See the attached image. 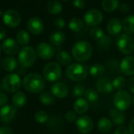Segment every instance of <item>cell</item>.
Returning <instances> with one entry per match:
<instances>
[{
	"instance_id": "1",
	"label": "cell",
	"mask_w": 134,
	"mask_h": 134,
	"mask_svg": "<svg viewBox=\"0 0 134 134\" xmlns=\"http://www.w3.org/2000/svg\"><path fill=\"white\" fill-rule=\"evenodd\" d=\"M45 79L38 73H29L22 80L23 87L29 93H38L45 88Z\"/></svg>"
},
{
	"instance_id": "2",
	"label": "cell",
	"mask_w": 134,
	"mask_h": 134,
	"mask_svg": "<svg viewBox=\"0 0 134 134\" xmlns=\"http://www.w3.org/2000/svg\"><path fill=\"white\" fill-rule=\"evenodd\" d=\"M71 53L74 59L80 63L87 61L93 54L92 45L85 40H80L75 43L72 47Z\"/></svg>"
},
{
	"instance_id": "3",
	"label": "cell",
	"mask_w": 134,
	"mask_h": 134,
	"mask_svg": "<svg viewBox=\"0 0 134 134\" xmlns=\"http://www.w3.org/2000/svg\"><path fill=\"white\" fill-rule=\"evenodd\" d=\"M65 74L69 79L75 82H80L87 77L88 68L87 66L79 63L71 64L66 68Z\"/></svg>"
},
{
	"instance_id": "4",
	"label": "cell",
	"mask_w": 134,
	"mask_h": 134,
	"mask_svg": "<svg viewBox=\"0 0 134 134\" xmlns=\"http://www.w3.org/2000/svg\"><path fill=\"white\" fill-rule=\"evenodd\" d=\"M36 50L31 46H23L18 53V62L24 68L31 67L36 60Z\"/></svg>"
},
{
	"instance_id": "5",
	"label": "cell",
	"mask_w": 134,
	"mask_h": 134,
	"mask_svg": "<svg viewBox=\"0 0 134 134\" xmlns=\"http://www.w3.org/2000/svg\"><path fill=\"white\" fill-rule=\"evenodd\" d=\"M42 75L43 78L48 82H56L61 77V67L57 62H49L44 66Z\"/></svg>"
},
{
	"instance_id": "6",
	"label": "cell",
	"mask_w": 134,
	"mask_h": 134,
	"mask_svg": "<svg viewBox=\"0 0 134 134\" xmlns=\"http://www.w3.org/2000/svg\"><path fill=\"white\" fill-rule=\"evenodd\" d=\"M21 79L17 74L11 73L5 75L2 79V88L8 93H16L21 87Z\"/></svg>"
},
{
	"instance_id": "7",
	"label": "cell",
	"mask_w": 134,
	"mask_h": 134,
	"mask_svg": "<svg viewBox=\"0 0 134 134\" xmlns=\"http://www.w3.org/2000/svg\"><path fill=\"white\" fill-rule=\"evenodd\" d=\"M116 47L122 54H131L134 51V40L130 35L122 34L116 39Z\"/></svg>"
},
{
	"instance_id": "8",
	"label": "cell",
	"mask_w": 134,
	"mask_h": 134,
	"mask_svg": "<svg viewBox=\"0 0 134 134\" xmlns=\"http://www.w3.org/2000/svg\"><path fill=\"white\" fill-rule=\"evenodd\" d=\"M113 103L115 108L121 111L127 110L132 103V98L130 94L126 90L118 91L113 98Z\"/></svg>"
},
{
	"instance_id": "9",
	"label": "cell",
	"mask_w": 134,
	"mask_h": 134,
	"mask_svg": "<svg viewBox=\"0 0 134 134\" xmlns=\"http://www.w3.org/2000/svg\"><path fill=\"white\" fill-rule=\"evenodd\" d=\"M103 13L97 9H92L88 10L83 16V21L89 27L97 26L103 21Z\"/></svg>"
},
{
	"instance_id": "10",
	"label": "cell",
	"mask_w": 134,
	"mask_h": 134,
	"mask_svg": "<svg viewBox=\"0 0 134 134\" xmlns=\"http://www.w3.org/2000/svg\"><path fill=\"white\" fill-rule=\"evenodd\" d=\"M4 24L9 27H16L19 26L21 21L20 13L14 9H8L2 15Z\"/></svg>"
},
{
	"instance_id": "11",
	"label": "cell",
	"mask_w": 134,
	"mask_h": 134,
	"mask_svg": "<svg viewBox=\"0 0 134 134\" xmlns=\"http://www.w3.org/2000/svg\"><path fill=\"white\" fill-rule=\"evenodd\" d=\"M75 125L78 130L82 134L90 133L93 128V119L88 115H82L75 121Z\"/></svg>"
},
{
	"instance_id": "12",
	"label": "cell",
	"mask_w": 134,
	"mask_h": 134,
	"mask_svg": "<svg viewBox=\"0 0 134 134\" xmlns=\"http://www.w3.org/2000/svg\"><path fill=\"white\" fill-rule=\"evenodd\" d=\"M35 50L37 56H38L41 59L44 60H50L55 55V49L51 44H49L47 42L39 43Z\"/></svg>"
},
{
	"instance_id": "13",
	"label": "cell",
	"mask_w": 134,
	"mask_h": 134,
	"mask_svg": "<svg viewBox=\"0 0 134 134\" xmlns=\"http://www.w3.org/2000/svg\"><path fill=\"white\" fill-rule=\"evenodd\" d=\"M16 115V108L12 105H5L0 109V120L3 123H9Z\"/></svg>"
},
{
	"instance_id": "14",
	"label": "cell",
	"mask_w": 134,
	"mask_h": 134,
	"mask_svg": "<svg viewBox=\"0 0 134 134\" xmlns=\"http://www.w3.org/2000/svg\"><path fill=\"white\" fill-rule=\"evenodd\" d=\"M2 49L5 54L11 57L17 54L20 51L19 44L16 42V40L10 38H6L3 41L2 45Z\"/></svg>"
},
{
	"instance_id": "15",
	"label": "cell",
	"mask_w": 134,
	"mask_h": 134,
	"mask_svg": "<svg viewBox=\"0 0 134 134\" xmlns=\"http://www.w3.org/2000/svg\"><path fill=\"white\" fill-rule=\"evenodd\" d=\"M119 68L121 72L126 76H132L134 75V57L127 56L124 57L120 64Z\"/></svg>"
},
{
	"instance_id": "16",
	"label": "cell",
	"mask_w": 134,
	"mask_h": 134,
	"mask_svg": "<svg viewBox=\"0 0 134 134\" xmlns=\"http://www.w3.org/2000/svg\"><path fill=\"white\" fill-rule=\"evenodd\" d=\"M27 27L28 31L35 35H40L44 30L43 21L37 16H34L29 19L27 24Z\"/></svg>"
},
{
	"instance_id": "17",
	"label": "cell",
	"mask_w": 134,
	"mask_h": 134,
	"mask_svg": "<svg viewBox=\"0 0 134 134\" xmlns=\"http://www.w3.org/2000/svg\"><path fill=\"white\" fill-rule=\"evenodd\" d=\"M51 92L54 97L60 99H64L68 95L69 90L65 84L62 82H56L51 86Z\"/></svg>"
},
{
	"instance_id": "18",
	"label": "cell",
	"mask_w": 134,
	"mask_h": 134,
	"mask_svg": "<svg viewBox=\"0 0 134 134\" xmlns=\"http://www.w3.org/2000/svg\"><path fill=\"white\" fill-rule=\"evenodd\" d=\"M96 87L98 93H111L114 90L112 86V82L110 80V79L107 77L99 79V80L96 84Z\"/></svg>"
},
{
	"instance_id": "19",
	"label": "cell",
	"mask_w": 134,
	"mask_h": 134,
	"mask_svg": "<svg viewBox=\"0 0 134 134\" xmlns=\"http://www.w3.org/2000/svg\"><path fill=\"white\" fill-rule=\"evenodd\" d=\"M122 29V21L118 18H111L107 24V31L109 35L115 36L119 35Z\"/></svg>"
},
{
	"instance_id": "20",
	"label": "cell",
	"mask_w": 134,
	"mask_h": 134,
	"mask_svg": "<svg viewBox=\"0 0 134 134\" xmlns=\"http://www.w3.org/2000/svg\"><path fill=\"white\" fill-rule=\"evenodd\" d=\"M74 110L77 114L83 115L89 109V102L84 98H78L73 105Z\"/></svg>"
},
{
	"instance_id": "21",
	"label": "cell",
	"mask_w": 134,
	"mask_h": 134,
	"mask_svg": "<svg viewBox=\"0 0 134 134\" xmlns=\"http://www.w3.org/2000/svg\"><path fill=\"white\" fill-rule=\"evenodd\" d=\"M27 96L23 92H16L13 97H12V103L13 105L16 108H23L26 103H27Z\"/></svg>"
},
{
	"instance_id": "22",
	"label": "cell",
	"mask_w": 134,
	"mask_h": 134,
	"mask_svg": "<svg viewBox=\"0 0 134 134\" xmlns=\"http://www.w3.org/2000/svg\"><path fill=\"white\" fill-rule=\"evenodd\" d=\"M17 65H18V62L16 59L11 56L5 57L2 60V68L5 71L8 72L14 71L16 69Z\"/></svg>"
},
{
	"instance_id": "23",
	"label": "cell",
	"mask_w": 134,
	"mask_h": 134,
	"mask_svg": "<svg viewBox=\"0 0 134 134\" xmlns=\"http://www.w3.org/2000/svg\"><path fill=\"white\" fill-rule=\"evenodd\" d=\"M65 41V34L61 31H57L49 36V42L52 46H59Z\"/></svg>"
},
{
	"instance_id": "24",
	"label": "cell",
	"mask_w": 134,
	"mask_h": 134,
	"mask_svg": "<svg viewBox=\"0 0 134 134\" xmlns=\"http://www.w3.org/2000/svg\"><path fill=\"white\" fill-rule=\"evenodd\" d=\"M122 27L126 34H134V15H130L125 17L122 22Z\"/></svg>"
},
{
	"instance_id": "25",
	"label": "cell",
	"mask_w": 134,
	"mask_h": 134,
	"mask_svg": "<svg viewBox=\"0 0 134 134\" xmlns=\"http://www.w3.org/2000/svg\"><path fill=\"white\" fill-rule=\"evenodd\" d=\"M109 115L112 119V122L116 125H122L126 121L125 115L117 108H112L109 111Z\"/></svg>"
},
{
	"instance_id": "26",
	"label": "cell",
	"mask_w": 134,
	"mask_h": 134,
	"mask_svg": "<svg viewBox=\"0 0 134 134\" xmlns=\"http://www.w3.org/2000/svg\"><path fill=\"white\" fill-rule=\"evenodd\" d=\"M56 59L59 64L64 65V66L71 64V60H72V58H71V56L70 55V53H68L67 51H64V50L59 51L57 53Z\"/></svg>"
},
{
	"instance_id": "27",
	"label": "cell",
	"mask_w": 134,
	"mask_h": 134,
	"mask_svg": "<svg viewBox=\"0 0 134 134\" xmlns=\"http://www.w3.org/2000/svg\"><path fill=\"white\" fill-rule=\"evenodd\" d=\"M46 9L49 13L53 15H57L62 12L63 6L60 2L56 0H51L47 3Z\"/></svg>"
},
{
	"instance_id": "28",
	"label": "cell",
	"mask_w": 134,
	"mask_h": 134,
	"mask_svg": "<svg viewBox=\"0 0 134 134\" xmlns=\"http://www.w3.org/2000/svg\"><path fill=\"white\" fill-rule=\"evenodd\" d=\"M89 71L92 77L96 79H100L105 73V68L100 64H94L91 66Z\"/></svg>"
},
{
	"instance_id": "29",
	"label": "cell",
	"mask_w": 134,
	"mask_h": 134,
	"mask_svg": "<svg viewBox=\"0 0 134 134\" xmlns=\"http://www.w3.org/2000/svg\"><path fill=\"white\" fill-rule=\"evenodd\" d=\"M102 9L107 13H112L115 11L119 6V0H103L102 1Z\"/></svg>"
},
{
	"instance_id": "30",
	"label": "cell",
	"mask_w": 134,
	"mask_h": 134,
	"mask_svg": "<svg viewBox=\"0 0 134 134\" xmlns=\"http://www.w3.org/2000/svg\"><path fill=\"white\" fill-rule=\"evenodd\" d=\"M84 21L79 17H73L68 23V27L71 31L74 32H79L84 27Z\"/></svg>"
},
{
	"instance_id": "31",
	"label": "cell",
	"mask_w": 134,
	"mask_h": 134,
	"mask_svg": "<svg viewBox=\"0 0 134 134\" xmlns=\"http://www.w3.org/2000/svg\"><path fill=\"white\" fill-rule=\"evenodd\" d=\"M98 130L104 133H107L111 131L112 128V122L108 118H101L97 122Z\"/></svg>"
},
{
	"instance_id": "32",
	"label": "cell",
	"mask_w": 134,
	"mask_h": 134,
	"mask_svg": "<svg viewBox=\"0 0 134 134\" xmlns=\"http://www.w3.org/2000/svg\"><path fill=\"white\" fill-rule=\"evenodd\" d=\"M16 39L19 45L22 46H26L30 42V35L26 31L20 30L16 33Z\"/></svg>"
},
{
	"instance_id": "33",
	"label": "cell",
	"mask_w": 134,
	"mask_h": 134,
	"mask_svg": "<svg viewBox=\"0 0 134 134\" xmlns=\"http://www.w3.org/2000/svg\"><path fill=\"white\" fill-rule=\"evenodd\" d=\"M54 96L49 92H42L39 96V101L44 105H51L54 103Z\"/></svg>"
},
{
	"instance_id": "34",
	"label": "cell",
	"mask_w": 134,
	"mask_h": 134,
	"mask_svg": "<svg viewBox=\"0 0 134 134\" xmlns=\"http://www.w3.org/2000/svg\"><path fill=\"white\" fill-rule=\"evenodd\" d=\"M84 96L87 101L90 103H94L98 100L99 93H98V91L94 89H87L85 91Z\"/></svg>"
},
{
	"instance_id": "35",
	"label": "cell",
	"mask_w": 134,
	"mask_h": 134,
	"mask_svg": "<svg viewBox=\"0 0 134 134\" xmlns=\"http://www.w3.org/2000/svg\"><path fill=\"white\" fill-rule=\"evenodd\" d=\"M126 80L122 76H118V77L115 78L114 80L112 81L113 88L118 91L122 90L124 89V87L126 86Z\"/></svg>"
},
{
	"instance_id": "36",
	"label": "cell",
	"mask_w": 134,
	"mask_h": 134,
	"mask_svg": "<svg viewBox=\"0 0 134 134\" xmlns=\"http://www.w3.org/2000/svg\"><path fill=\"white\" fill-rule=\"evenodd\" d=\"M104 30L97 26L96 27H93L90 31V37L94 39V40H97L99 41L104 35Z\"/></svg>"
},
{
	"instance_id": "37",
	"label": "cell",
	"mask_w": 134,
	"mask_h": 134,
	"mask_svg": "<svg viewBox=\"0 0 134 134\" xmlns=\"http://www.w3.org/2000/svg\"><path fill=\"white\" fill-rule=\"evenodd\" d=\"M34 118L35 121L40 124H44L49 120V115L45 111H38L35 113Z\"/></svg>"
},
{
	"instance_id": "38",
	"label": "cell",
	"mask_w": 134,
	"mask_h": 134,
	"mask_svg": "<svg viewBox=\"0 0 134 134\" xmlns=\"http://www.w3.org/2000/svg\"><path fill=\"white\" fill-rule=\"evenodd\" d=\"M85 91H86V89L84 87L83 85L82 84H77L74 89H73V96L75 97H78V98H80L81 97H82L85 93Z\"/></svg>"
},
{
	"instance_id": "39",
	"label": "cell",
	"mask_w": 134,
	"mask_h": 134,
	"mask_svg": "<svg viewBox=\"0 0 134 134\" xmlns=\"http://www.w3.org/2000/svg\"><path fill=\"white\" fill-rule=\"evenodd\" d=\"M111 37H109L108 35H104L99 41H98V45L101 47V48H108V46H111Z\"/></svg>"
},
{
	"instance_id": "40",
	"label": "cell",
	"mask_w": 134,
	"mask_h": 134,
	"mask_svg": "<svg viewBox=\"0 0 134 134\" xmlns=\"http://www.w3.org/2000/svg\"><path fill=\"white\" fill-rule=\"evenodd\" d=\"M65 119L68 122H75L77 119V115H76V112L73 111H69L65 114Z\"/></svg>"
},
{
	"instance_id": "41",
	"label": "cell",
	"mask_w": 134,
	"mask_h": 134,
	"mask_svg": "<svg viewBox=\"0 0 134 134\" xmlns=\"http://www.w3.org/2000/svg\"><path fill=\"white\" fill-rule=\"evenodd\" d=\"M54 26L58 29H63L65 27V20L62 17H58L54 20Z\"/></svg>"
},
{
	"instance_id": "42",
	"label": "cell",
	"mask_w": 134,
	"mask_h": 134,
	"mask_svg": "<svg viewBox=\"0 0 134 134\" xmlns=\"http://www.w3.org/2000/svg\"><path fill=\"white\" fill-rule=\"evenodd\" d=\"M72 3H73V5L76 9H82L85 8L86 5V0H73Z\"/></svg>"
},
{
	"instance_id": "43",
	"label": "cell",
	"mask_w": 134,
	"mask_h": 134,
	"mask_svg": "<svg viewBox=\"0 0 134 134\" xmlns=\"http://www.w3.org/2000/svg\"><path fill=\"white\" fill-rule=\"evenodd\" d=\"M8 102V96L4 93H0V107L6 105Z\"/></svg>"
},
{
	"instance_id": "44",
	"label": "cell",
	"mask_w": 134,
	"mask_h": 134,
	"mask_svg": "<svg viewBox=\"0 0 134 134\" xmlns=\"http://www.w3.org/2000/svg\"><path fill=\"white\" fill-rule=\"evenodd\" d=\"M126 85L128 87V90L134 93V77H131L128 79V81L126 82Z\"/></svg>"
},
{
	"instance_id": "45",
	"label": "cell",
	"mask_w": 134,
	"mask_h": 134,
	"mask_svg": "<svg viewBox=\"0 0 134 134\" xmlns=\"http://www.w3.org/2000/svg\"><path fill=\"white\" fill-rule=\"evenodd\" d=\"M114 134H130V133L127 128H126L125 126H120L115 130Z\"/></svg>"
},
{
	"instance_id": "46",
	"label": "cell",
	"mask_w": 134,
	"mask_h": 134,
	"mask_svg": "<svg viewBox=\"0 0 134 134\" xmlns=\"http://www.w3.org/2000/svg\"><path fill=\"white\" fill-rule=\"evenodd\" d=\"M119 11L122 13H127L130 11V6L126 3H122V4L119 5Z\"/></svg>"
},
{
	"instance_id": "47",
	"label": "cell",
	"mask_w": 134,
	"mask_h": 134,
	"mask_svg": "<svg viewBox=\"0 0 134 134\" xmlns=\"http://www.w3.org/2000/svg\"><path fill=\"white\" fill-rule=\"evenodd\" d=\"M13 130L8 126H1L0 127V134H13Z\"/></svg>"
},
{
	"instance_id": "48",
	"label": "cell",
	"mask_w": 134,
	"mask_h": 134,
	"mask_svg": "<svg viewBox=\"0 0 134 134\" xmlns=\"http://www.w3.org/2000/svg\"><path fill=\"white\" fill-rule=\"evenodd\" d=\"M129 133H130V134H134V118L130 122V125H129Z\"/></svg>"
},
{
	"instance_id": "49",
	"label": "cell",
	"mask_w": 134,
	"mask_h": 134,
	"mask_svg": "<svg viewBox=\"0 0 134 134\" xmlns=\"http://www.w3.org/2000/svg\"><path fill=\"white\" fill-rule=\"evenodd\" d=\"M6 35V32H5V30L0 26V40L3 39Z\"/></svg>"
},
{
	"instance_id": "50",
	"label": "cell",
	"mask_w": 134,
	"mask_h": 134,
	"mask_svg": "<svg viewBox=\"0 0 134 134\" xmlns=\"http://www.w3.org/2000/svg\"><path fill=\"white\" fill-rule=\"evenodd\" d=\"M132 102L133 103V104H134V97H133V99H132Z\"/></svg>"
},
{
	"instance_id": "51",
	"label": "cell",
	"mask_w": 134,
	"mask_h": 134,
	"mask_svg": "<svg viewBox=\"0 0 134 134\" xmlns=\"http://www.w3.org/2000/svg\"><path fill=\"white\" fill-rule=\"evenodd\" d=\"M61 1H64V2H68V1H69V0H61Z\"/></svg>"
},
{
	"instance_id": "52",
	"label": "cell",
	"mask_w": 134,
	"mask_h": 134,
	"mask_svg": "<svg viewBox=\"0 0 134 134\" xmlns=\"http://www.w3.org/2000/svg\"><path fill=\"white\" fill-rule=\"evenodd\" d=\"M0 52H1V46H0Z\"/></svg>"
}]
</instances>
